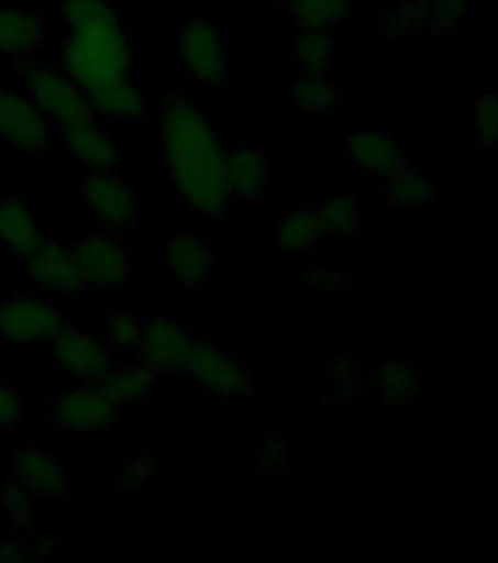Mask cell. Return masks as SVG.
<instances>
[{
  "label": "cell",
  "instance_id": "obj_5",
  "mask_svg": "<svg viewBox=\"0 0 498 563\" xmlns=\"http://www.w3.org/2000/svg\"><path fill=\"white\" fill-rule=\"evenodd\" d=\"M62 311L56 302L44 297H12L0 302V341L12 346L51 343L62 329Z\"/></svg>",
  "mask_w": 498,
  "mask_h": 563
},
{
  "label": "cell",
  "instance_id": "obj_29",
  "mask_svg": "<svg viewBox=\"0 0 498 563\" xmlns=\"http://www.w3.org/2000/svg\"><path fill=\"white\" fill-rule=\"evenodd\" d=\"M106 332H109V341H112L114 350H139L144 325H141L132 314H112L109 317Z\"/></svg>",
  "mask_w": 498,
  "mask_h": 563
},
{
  "label": "cell",
  "instance_id": "obj_14",
  "mask_svg": "<svg viewBox=\"0 0 498 563\" xmlns=\"http://www.w3.org/2000/svg\"><path fill=\"white\" fill-rule=\"evenodd\" d=\"M26 273L53 294H77V290L86 288L77 258H74V250L68 244H62V241H47L44 238L42 244L26 255Z\"/></svg>",
  "mask_w": 498,
  "mask_h": 563
},
{
  "label": "cell",
  "instance_id": "obj_18",
  "mask_svg": "<svg viewBox=\"0 0 498 563\" xmlns=\"http://www.w3.org/2000/svg\"><path fill=\"white\" fill-rule=\"evenodd\" d=\"M267 185H270V165L262 150L237 147L229 153V188H232V200L255 206L267 197Z\"/></svg>",
  "mask_w": 498,
  "mask_h": 563
},
{
  "label": "cell",
  "instance_id": "obj_6",
  "mask_svg": "<svg viewBox=\"0 0 498 563\" xmlns=\"http://www.w3.org/2000/svg\"><path fill=\"white\" fill-rule=\"evenodd\" d=\"M193 385L218 399H237L253 390V376L241 361L211 341H197L193 355L188 361Z\"/></svg>",
  "mask_w": 498,
  "mask_h": 563
},
{
  "label": "cell",
  "instance_id": "obj_33",
  "mask_svg": "<svg viewBox=\"0 0 498 563\" xmlns=\"http://www.w3.org/2000/svg\"><path fill=\"white\" fill-rule=\"evenodd\" d=\"M420 24H429V9L425 7H402L387 18V30L390 33H411Z\"/></svg>",
  "mask_w": 498,
  "mask_h": 563
},
{
  "label": "cell",
  "instance_id": "obj_31",
  "mask_svg": "<svg viewBox=\"0 0 498 563\" xmlns=\"http://www.w3.org/2000/svg\"><path fill=\"white\" fill-rule=\"evenodd\" d=\"M378 385H381L387 399H405L413 390V373L402 364H390V367L381 369Z\"/></svg>",
  "mask_w": 498,
  "mask_h": 563
},
{
  "label": "cell",
  "instance_id": "obj_9",
  "mask_svg": "<svg viewBox=\"0 0 498 563\" xmlns=\"http://www.w3.org/2000/svg\"><path fill=\"white\" fill-rule=\"evenodd\" d=\"M0 141L26 156H42L51 144V121L33 100L0 88Z\"/></svg>",
  "mask_w": 498,
  "mask_h": 563
},
{
  "label": "cell",
  "instance_id": "obj_34",
  "mask_svg": "<svg viewBox=\"0 0 498 563\" xmlns=\"http://www.w3.org/2000/svg\"><path fill=\"white\" fill-rule=\"evenodd\" d=\"M281 466H285V446H281V440H264L258 455H255V473H279Z\"/></svg>",
  "mask_w": 498,
  "mask_h": 563
},
{
  "label": "cell",
  "instance_id": "obj_11",
  "mask_svg": "<svg viewBox=\"0 0 498 563\" xmlns=\"http://www.w3.org/2000/svg\"><path fill=\"white\" fill-rule=\"evenodd\" d=\"M118 411H121V405L114 402L103 387L82 385L74 387V390H65L56 399L53 420L59 422L62 429L70 431H106L114 426Z\"/></svg>",
  "mask_w": 498,
  "mask_h": 563
},
{
  "label": "cell",
  "instance_id": "obj_28",
  "mask_svg": "<svg viewBox=\"0 0 498 563\" xmlns=\"http://www.w3.org/2000/svg\"><path fill=\"white\" fill-rule=\"evenodd\" d=\"M35 501L38 499H35L33 493H26L15 482H9L3 493H0V508L7 510L12 522H24V526L35 517Z\"/></svg>",
  "mask_w": 498,
  "mask_h": 563
},
{
  "label": "cell",
  "instance_id": "obj_10",
  "mask_svg": "<svg viewBox=\"0 0 498 563\" xmlns=\"http://www.w3.org/2000/svg\"><path fill=\"white\" fill-rule=\"evenodd\" d=\"M53 361L59 364L68 376H77L82 382L100 385L109 369L114 367L112 350L103 341H97L95 334L82 332L77 325H62L53 334Z\"/></svg>",
  "mask_w": 498,
  "mask_h": 563
},
{
  "label": "cell",
  "instance_id": "obj_32",
  "mask_svg": "<svg viewBox=\"0 0 498 563\" xmlns=\"http://www.w3.org/2000/svg\"><path fill=\"white\" fill-rule=\"evenodd\" d=\"M24 417V396L7 382H0V429H15Z\"/></svg>",
  "mask_w": 498,
  "mask_h": 563
},
{
  "label": "cell",
  "instance_id": "obj_16",
  "mask_svg": "<svg viewBox=\"0 0 498 563\" xmlns=\"http://www.w3.org/2000/svg\"><path fill=\"white\" fill-rule=\"evenodd\" d=\"M62 139H65V150L88 170H114L118 165V147L112 135L95 118L62 126Z\"/></svg>",
  "mask_w": 498,
  "mask_h": 563
},
{
  "label": "cell",
  "instance_id": "obj_23",
  "mask_svg": "<svg viewBox=\"0 0 498 563\" xmlns=\"http://www.w3.org/2000/svg\"><path fill=\"white\" fill-rule=\"evenodd\" d=\"M156 385V369L150 364H126V367H112L109 376L100 382L106 394L112 396L114 402L126 408V405H139L144 402Z\"/></svg>",
  "mask_w": 498,
  "mask_h": 563
},
{
  "label": "cell",
  "instance_id": "obj_22",
  "mask_svg": "<svg viewBox=\"0 0 498 563\" xmlns=\"http://www.w3.org/2000/svg\"><path fill=\"white\" fill-rule=\"evenodd\" d=\"M346 156L355 167L367 174H396L399 167V150L381 132H358L346 141Z\"/></svg>",
  "mask_w": 498,
  "mask_h": 563
},
{
  "label": "cell",
  "instance_id": "obj_15",
  "mask_svg": "<svg viewBox=\"0 0 498 563\" xmlns=\"http://www.w3.org/2000/svg\"><path fill=\"white\" fill-rule=\"evenodd\" d=\"M165 264L182 285L202 288V285H209L211 271H214V253L202 238L191 235V232H176L167 238Z\"/></svg>",
  "mask_w": 498,
  "mask_h": 563
},
{
  "label": "cell",
  "instance_id": "obj_3",
  "mask_svg": "<svg viewBox=\"0 0 498 563\" xmlns=\"http://www.w3.org/2000/svg\"><path fill=\"white\" fill-rule=\"evenodd\" d=\"M176 59L197 86H223L229 79L226 33L214 21H185L176 33Z\"/></svg>",
  "mask_w": 498,
  "mask_h": 563
},
{
  "label": "cell",
  "instance_id": "obj_13",
  "mask_svg": "<svg viewBox=\"0 0 498 563\" xmlns=\"http://www.w3.org/2000/svg\"><path fill=\"white\" fill-rule=\"evenodd\" d=\"M9 473H12V482L26 493H33L35 499H62L70 490L62 461L42 446L18 449Z\"/></svg>",
  "mask_w": 498,
  "mask_h": 563
},
{
  "label": "cell",
  "instance_id": "obj_19",
  "mask_svg": "<svg viewBox=\"0 0 498 563\" xmlns=\"http://www.w3.org/2000/svg\"><path fill=\"white\" fill-rule=\"evenodd\" d=\"M42 241V223L33 206L21 197H0V244L26 258Z\"/></svg>",
  "mask_w": 498,
  "mask_h": 563
},
{
  "label": "cell",
  "instance_id": "obj_35",
  "mask_svg": "<svg viewBox=\"0 0 498 563\" xmlns=\"http://www.w3.org/2000/svg\"><path fill=\"white\" fill-rule=\"evenodd\" d=\"M346 276L343 273H334V271H323V267H314V271H308V285L311 288H346Z\"/></svg>",
  "mask_w": 498,
  "mask_h": 563
},
{
  "label": "cell",
  "instance_id": "obj_30",
  "mask_svg": "<svg viewBox=\"0 0 498 563\" xmlns=\"http://www.w3.org/2000/svg\"><path fill=\"white\" fill-rule=\"evenodd\" d=\"M153 475H156V464H153V457L150 455L132 457L130 464L123 466L121 490L126 493V496H135V493H141L144 487H150V484H153Z\"/></svg>",
  "mask_w": 498,
  "mask_h": 563
},
{
  "label": "cell",
  "instance_id": "obj_26",
  "mask_svg": "<svg viewBox=\"0 0 498 563\" xmlns=\"http://www.w3.org/2000/svg\"><path fill=\"white\" fill-rule=\"evenodd\" d=\"M323 220V235L350 238L361 227V202L346 194H334L323 202V209L317 211Z\"/></svg>",
  "mask_w": 498,
  "mask_h": 563
},
{
  "label": "cell",
  "instance_id": "obj_25",
  "mask_svg": "<svg viewBox=\"0 0 498 563\" xmlns=\"http://www.w3.org/2000/svg\"><path fill=\"white\" fill-rule=\"evenodd\" d=\"M341 100V91L332 79L323 74H299L290 103L297 106L299 112H329Z\"/></svg>",
  "mask_w": 498,
  "mask_h": 563
},
{
  "label": "cell",
  "instance_id": "obj_1",
  "mask_svg": "<svg viewBox=\"0 0 498 563\" xmlns=\"http://www.w3.org/2000/svg\"><path fill=\"white\" fill-rule=\"evenodd\" d=\"M158 150L179 202L200 218H226L235 202L229 188V150L211 126L209 114L188 95H174L162 106Z\"/></svg>",
  "mask_w": 498,
  "mask_h": 563
},
{
  "label": "cell",
  "instance_id": "obj_7",
  "mask_svg": "<svg viewBox=\"0 0 498 563\" xmlns=\"http://www.w3.org/2000/svg\"><path fill=\"white\" fill-rule=\"evenodd\" d=\"M82 209L88 220L106 229H132L139 220V202L130 183L112 170H91L82 179Z\"/></svg>",
  "mask_w": 498,
  "mask_h": 563
},
{
  "label": "cell",
  "instance_id": "obj_24",
  "mask_svg": "<svg viewBox=\"0 0 498 563\" xmlns=\"http://www.w3.org/2000/svg\"><path fill=\"white\" fill-rule=\"evenodd\" d=\"M334 59V42L325 30H306L290 44V65L299 74H323Z\"/></svg>",
  "mask_w": 498,
  "mask_h": 563
},
{
  "label": "cell",
  "instance_id": "obj_27",
  "mask_svg": "<svg viewBox=\"0 0 498 563\" xmlns=\"http://www.w3.org/2000/svg\"><path fill=\"white\" fill-rule=\"evenodd\" d=\"M352 0H288V12L306 30H329L346 18Z\"/></svg>",
  "mask_w": 498,
  "mask_h": 563
},
{
  "label": "cell",
  "instance_id": "obj_8",
  "mask_svg": "<svg viewBox=\"0 0 498 563\" xmlns=\"http://www.w3.org/2000/svg\"><path fill=\"white\" fill-rule=\"evenodd\" d=\"M82 282L91 288H123L132 279V253L112 235H88L70 246Z\"/></svg>",
  "mask_w": 498,
  "mask_h": 563
},
{
  "label": "cell",
  "instance_id": "obj_2",
  "mask_svg": "<svg viewBox=\"0 0 498 563\" xmlns=\"http://www.w3.org/2000/svg\"><path fill=\"white\" fill-rule=\"evenodd\" d=\"M68 35L62 47V68L79 88H95L132 68L130 26L106 0H65L62 7Z\"/></svg>",
  "mask_w": 498,
  "mask_h": 563
},
{
  "label": "cell",
  "instance_id": "obj_12",
  "mask_svg": "<svg viewBox=\"0 0 498 563\" xmlns=\"http://www.w3.org/2000/svg\"><path fill=\"white\" fill-rule=\"evenodd\" d=\"M193 346H197V338L191 329L165 314L153 317L144 325L139 343L144 364L153 369H185L193 355Z\"/></svg>",
  "mask_w": 498,
  "mask_h": 563
},
{
  "label": "cell",
  "instance_id": "obj_4",
  "mask_svg": "<svg viewBox=\"0 0 498 563\" xmlns=\"http://www.w3.org/2000/svg\"><path fill=\"white\" fill-rule=\"evenodd\" d=\"M26 91L33 95V103L47 114V121L56 126H68V123L97 118L91 103H88L86 88H79L65 70L53 68H30L26 70Z\"/></svg>",
  "mask_w": 498,
  "mask_h": 563
},
{
  "label": "cell",
  "instance_id": "obj_17",
  "mask_svg": "<svg viewBox=\"0 0 498 563\" xmlns=\"http://www.w3.org/2000/svg\"><path fill=\"white\" fill-rule=\"evenodd\" d=\"M86 95L95 114H103L109 121L135 123L147 114V97L141 95V88L126 74L97 82L95 88H88Z\"/></svg>",
  "mask_w": 498,
  "mask_h": 563
},
{
  "label": "cell",
  "instance_id": "obj_36",
  "mask_svg": "<svg viewBox=\"0 0 498 563\" xmlns=\"http://www.w3.org/2000/svg\"><path fill=\"white\" fill-rule=\"evenodd\" d=\"M24 558H33V549H26V545H15V543H0V563L24 561Z\"/></svg>",
  "mask_w": 498,
  "mask_h": 563
},
{
  "label": "cell",
  "instance_id": "obj_20",
  "mask_svg": "<svg viewBox=\"0 0 498 563\" xmlns=\"http://www.w3.org/2000/svg\"><path fill=\"white\" fill-rule=\"evenodd\" d=\"M47 38V26L35 12L0 7V56H33Z\"/></svg>",
  "mask_w": 498,
  "mask_h": 563
},
{
  "label": "cell",
  "instance_id": "obj_21",
  "mask_svg": "<svg viewBox=\"0 0 498 563\" xmlns=\"http://www.w3.org/2000/svg\"><path fill=\"white\" fill-rule=\"evenodd\" d=\"M320 238H323V220H320V214L314 209L288 211L273 227V241H276V246L290 255L311 253Z\"/></svg>",
  "mask_w": 498,
  "mask_h": 563
}]
</instances>
